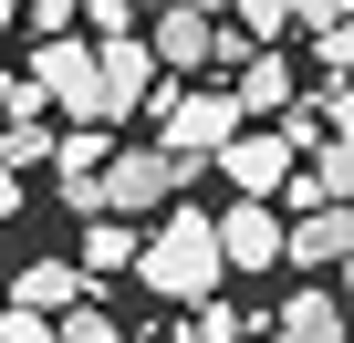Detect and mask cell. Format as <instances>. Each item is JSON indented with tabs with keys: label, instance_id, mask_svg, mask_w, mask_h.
<instances>
[{
	"label": "cell",
	"instance_id": "24",
	"mask_svg": "<svg viewBox=\"0 0 354 343\" xmlns=\"http://www.w3.org/2000/svg\"><path fill=\"white\" fill-rule=\"evenodd\" d=\"M0 115H11V73H0Z\"/></svg>",
	"mask_w": 354,
	"mask_h": 343
},
{
	"label": "cell",
	"instance_id": "5",
	"mask_svg": "<svg viewBox=\"0 0 354 343\" xmlns=\"http://www.w3.org/2000/svg\"><path fill=\"white\" fill-rule=\"evenodd\" d=\"M32 84L73 115V125H104V94H94V42H73V32H42L32 42Z\"/></svg>",
	"mask_w": 354,
	"mask_h": 343
},
{
	"label": "cell",
	"instance_id": "2",
	"mask_svg": "<svg viewBox=\"0 0 354 343\" xmlns=\"http://www.w3.org/2000/svg\"><path fill=\"white\" fill-rule=\"evenodd\" d=\"M188 177H198V156H167V146H115V156H104V177H94V208H104V219H125V208H167Z\"/></svg>",
	"mask_w": 354,
	"mask_h": 343
},
{
	"label": "cell",
	"instance_id": "20",
	"mask_svg": "<svg viewBox=\"0 0 354 343\" xmlns=\"http://www.w3.org/2000/svg\"><path fill=\"white\" fill-rule=\"evenodd\" d=\"M73 11H84V0H21V21H32V42H42V32H73Z\"/></svg>",
	"mask_w": 354,
	"mask_h": 343
},
{
	"label": "cell",
	"instance_id": "13",
	"mask_svg": "<svg viewBox=\"0 0 354 343\" xmlns=\"http://www.w3.org/2000/svg\"><path fill=\"white\" fill-rule=\"evenodd\" d=\"M94 281H84V260H32L21 281H11V302H32V312H63V302H84Z\"/></svg>",
	"mask_w": 354,
	"mask_h": 343
},
{
	"label": "cell",
	"instance_id": "12",
	"mask_svg": "<svg viewBox=\"0 0 354 343\" xmlns=\"http://www.w3.org/2000/svg\"><path fill=\"white\" fill-rule=\"evenodd\" d=\"M230 94H240V115H281V104H292L302 84H292V63H281L271 42H250V52H240V84H230Z\"/></svg>",
	"mask_w": 354,
	"mask_h": 343
},
{
	"label": "cell",
	"instance_id": "1",
	"mask_svg": "<svg viewBox=\"0 0 354 343\" xmlns=\"http://www.w3.org/2000/svg\"><path fill=\"white\" fill-rule=\"evenodd\" d=\"M219 271H230V260H219L209 208H177V198H167V219L136 239V281H146V291H167V302H209V291H219Z\"/></svg>",
	"mask_w": 354,
	"mask_h": 343
},
{
	"label": "cell",
	"instance_id": "21",
	"mask_svg": "<svg viewBox=\"0 0 354 343\" xmlns=\"http://www.w3.org/2000/svg\"><path fill=\"white\" fill-rule=\"evenodd\" d=\"M0 219H21V166L0 156Z\"/></svg>",
	"mask_w": 354,
	"mask_h": 343
},
{
	"label": "cell",
	"instance_id": "22",
	"mask_svg": "<svg viewBox=\"0 0 354 343\" xmlns=\"http://www.w3.org/2000/svg\"><path fill=\"white\" fill-rule=\"evenodd\" d=\"M333 281H344V291H333V302H344V322H354V250H344V260H333Z\"/></svg>",
	"mask_w": 354,
	"mask_h": 343
},
{
	"label": "cell",
	"instance_id": "14",
	"mask_svg": "<svg viewBox=\"0 0 354 343\" xmlns=\"http://www.w3.org/2000/svg\"><path fill=\"white\" fill-rule=\"evenodd\" d=\"M115 271H136V229L94 208V229H84V281H115Z\"/></svg>",
	"mask_w": 354,
	"mask_h": 343
},
{
	"label": "cell",
	"instance_id": "10",
	"mask_svg": "<svg viewBox=\"0 0 354 343\" xmlns=\"http://www.w3.org/2000/svg\"><path fill=\"white\" fill-rule=\"evenodd\" d=\"M104 156H115L104 125H63V135H53V198H63L73 219H94V177H104Z\"/></svg>",
	"mask_w": 354,
	"mask_h": 343
},
{
	"label": "cell",
	"instance_id": "19",
	"mask_svg": "<svg viewBox=\"0 0 354 343\" xmlns=\"http://www.w3.org/2000/svg\"><path fill=\"white\" fill-rule=\"evenodd\" d=\"M240 32H250V42H281V32H292V0H240Z\"/></svg>",
	"mask_w": 354,
	"mask_h": 343
},
{
	"label": "cell",
	"instance_id": "3",
	"mask_svg": "<svg viewBox=\"0 0 354 343\" xmlns=\"http://www.w3.org/2000/svg\"><path fill=\"white\" fill-rule=\"evenodd\" d=\"M167 73H219V63H240L250 52V32H230L209 0H177V11H156V42H146Z\"/></svg>",
	"mask_w": 354,
	"mask_h": 343
},
{
	"label": "cell",
	"instance_id": "25",
	"mask_svg": "<svg viewBox=\"0 0 354 343\" xmlns=\"http://www.w3.org/2000/svg\"><path fill=\"white\" fill-rule=\"evenodd\" d=\"M136 11H177V0H136Z\"/></svg>",
	"mask_w": 354,
	"mask_h": 343
},
{
	"label": "cell",
	"instance_id": "6",
	"mask_svg": "<svg viewBox=\"0 0 354 343\" xmlns=\"http://www.w3.org/2000/svg\"><path fill=\"white\" fill-rule=\"evenodd\" d=\"M344 250H354V198H313V208L281 219V271L313 281V271H333Z\"/></svg>",
	"mask_w": 354,
	"mask_h": 343
},
{
	"label": "cell",
	"instance_id": "23",
	"mask_svg": "<svg viewBox=\"0 0 354 343\" xmlns=\"http://www.w3.org/2000/svg\"><path fill=\"white\" fill-rule=\"evenodd\" d=\"M11 32H21V0H0V42H11Z\"/></svg>",
	"mask_w": 354,
	"mask_h": 343
},
{
	"label": "cell",
	"instance_id": "15",
	"mask_svg": "<svg viewBox=\"0 0 354 343\" xmlns=\"http://www.w3.org/2000/svg\"><path fill=\"white\" fill-rule=\"evenodd\" d=\"M177 312H188V322H177V343H240L250 322L230 312V291H209V302H177Z\"/></svg>",
	"mask_w": 354,
	"mask_h": 343
},
{
	"label": "cell",
	"instance_id": "18",
	"mask_svg": "<svg viewBox=\"0 0 354 343\" xmlns=\"http://www.w3.org/2000/svg\"><path fill=\"white\" fill-rule=\"evenodd\" d=\"M302 104H313V125H323V135H354V84H344V73H333L323 94H302Z\"/></svg>",
	"mask_w": 354,
	"mask_h": 343
},
{
	"label": "cell",
	"instance_id": "11",
	"mask_svg": "<svg viewBox=\"0 0 354 343\" xmlns=\"http://www.w3.org/2000/svg\"><path fill=\"white\" fill-rule=\"evenodd\" d=\"M344 333H354V322H344V302H333V291H313V281H302V291H281V312H271V343H344Z\"/></svg>",
	"mask_w": 354,
	"mask_h": 343
},
{
	"label": "cell",
	"instance_id": "8",
	"mask_svg": "<svg viewBox=\"0 0 354 343\" xmlns=\"http://www.w3.org/2000/svg\"><path fill=\"white\" fill-rule=\"evenodd\" d=\"M94 94H104V125L136 115V104L156 94V52H146V32H104V42H94Z\"/></svg>",
	"mask_w": 354,
	"mask_h": 343
},
{
	"label": "cell",
	"instance_id": "16",
	"mask_svg": "<svg viewBox=\"0 0 354 343\" xmlns=\"http://www.w3.org/2000/svg\"><path fill=\"white\" fill-rule=\"evenodd\" d=\"M302 177L323 198H354V135H313V166H302Z\"/></svg>",
	"mask_w": 354,
	"mask_h": 343
},
{
	"label": "cell",
	"instance_id": "4",
	"mask_svg": "<svg viewBox=\"0 0 354 343\" xmlns=\"http://www.w3.org/2000/svg\"><path fill=\"white\" fill-rule=\"evenodd\" d=\"M146 104H156V125H167V135H156V146H167V156H198V166H209V156H219V135H230V125H250V115H240V94H230V84H219V94H177V84H156V94H146Z\"/></svg>",
	"mask_w": 354,
	"mask_h": 343
},
{
	"label": "cell",
	"instance_id": "9",
	"mask_svg": "<svg viewBox=\"0 0 354 343\" xmlns=\"http://www.w3.org/2000/svg\"><path fill=\"white\" fill-rule=\"evenodd\" d=\"M209 229H219V260H230V271H271V260H281V198L209 208Z\"/></svg>",
	"mask_w": 354,
	"mask_h": 343
},
{
	"label": "cell",
	"instance_id": "17",
	"mask_svg": "<svg viewBox=\"0 0 354 343\" xmlns=\"http://www.w3.org/2000/svg\"><path fill=\"white\" fill-rule=\"evenodd\" d=\"M53 343H125V333H115V312H94V302H63V312H53Z\"/></svg>",
	"mask_w": 354,
	"mask_h": 343
},
{
	"label": "cell",
	"instance_id": "7",
	"mask_svg": "<svg viewBox=\"0 0 354 343\" xmlns=\"http://www.w3.org/2000/svg\"><path fill=\"white\" fill-rule=\"evenodd\" d=\"M209 166H219V177H230L240 198H271V188L292 177V135H281V125H230Z\"/></svg>",
	"mask_w": 354,
	"mask_h": 343
}]
</instances>
